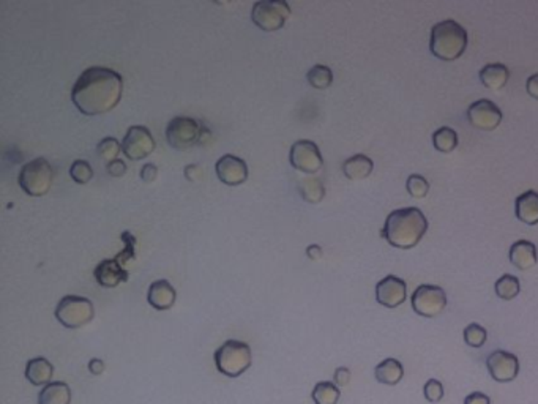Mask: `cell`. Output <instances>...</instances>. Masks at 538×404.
Returning a JSON list of instances; mask_svg holds the SVG:
<instances>
[{
  "mask_svg": "<svg viewBox=\"0 0 538 404\" xmlns=\"http://www.w3.org/2000/svg\"><path fill=\"white\" fill-rule=\"evenodd\" d=\"M428 231V220L420 208L404 207L391 212L385 220L382 236L395 248L409 250L420 243Z\"/></svg>",
  "mask_w": 538,
  "mask_h": 404,
  "instance_id": "2",
  "label": "cell"
},
{
  "mask_svg": "<svg viewBox=\"0 0 538 404\" xmlns=\"http://www.w3.org/2000/svg\"><path fill=\"white\" fill-rule=\"evenodd\" d=\"M166 139L170 147L177 150L193 147L202 139L201 123L191 117H174L166 126Z\"/></svg>",
  "mask_w": 538,
  "mask_h": 404,
  "instance_id": "9",
  "label": "cell"
},
{
  "mask_svg": "<svg viewBox=\"0 0 538 404\" xmlns=\"http://www.w3.org/2000/svg\"><path fill=\"white\" fill-rule=\"evenodd\" d=\"M19 187L29 196L41 198L48 194L54 180V170L46 158H35V160L24 164L19 173Z\"/></svg>",
  "mask_w": 538,
  "mask_h": 404,
  "instance_id": "5",
  "label": "cell"
},
{
  "mask_svg": "<svg viewBox=\"0 0 538 404\" xmlns=\"http://www.w3.org/2000/svg\"><path fill=\"white\" fill-rule=\"evenodd\" d=\"M406 188H408V193L412 196V198L420 199V198H425V196L428 194L429 183L425 177L420 174H410L408 177Z\"/></svg>",
  "mask_w": 538,
  "mask_h": 404,
  "instance_id": "32",
  "label": "cell"
},
{
  "mask_svg": "<svg viewBox=\"0 0 538 404\" xmlns=\"http://www.w3.org/2000/svg\"><path fill=\"white\" fill-rule=\"evenodd\" d=\"M408 286L403 278L387 275L376 284V300L385 308H396L406 302Z\"/></svg>",
  "mask_w": 538,
  "mask_h": 404,
  "instance_id": "14",
  "label": "cell"
},
{
  "mask_svg": "<svg viewBox=\"0 0 538 404\" xmlns=\"http://www.w3.org/2000/svg\"><path fill=\"white\" fill-rule=\"evenodd\" d=\"M464 404H491V398L482 391H473L466 396Z\"/></svg>",
  "mask_w": 538,
  "mask_h": 404,
  "instance_id": "37",
  "label": "cell"
},
{
  "mask_svg": "<svg viewBox=\"0 0 538 404\" xmlns=\"http://www.w3.org/2000/svg\"><path fill=\"white\" fill-rule=\"evenodd\" d=\"M339 396H341V391L338 385L328 381L318 382L311 391V398L314 404H338Z\"/></svg>",
  "mask_w": 538,
  "mask_h": 404,
  "instance_id": "25",
  "label": "cell"
},
{
  "mask_svg": "<svg viewBox=\"0 0 538 404\" xmlns=\"http://www.w3.org/2000/svg\"><path fill=\"white\" fill-rule=\"evenodd\" d=\"M372 169H375V163L363 154L347 158L343 163V173L349 180H363L371 175Z\"/></svg>",
  "mask_w": 538,
  "mask_h": 404,
  "instance_id": "22",
  "label": "cell"
},
{
  "mask_svg": "<svg viewBox=\"0 0 538 404\" xmlns=\"http://www.w3.org/2000/svg\"><path fill=\"white\" fill-rule=\"evenodd\" d=\"M292 10L284 0H259L253 5L251 21L264 32H275L284 27Z\"/></svg>",
  "mask_w": 538,
  "mask_h": 404,
  "instance_id": "7",
  "label": "cell"
},
{
  "mask_svg": "<svg viewBox=\"0 0 538 404\" xmlns=\"http://www.w3.org/2000/svg\"><path fill=\"white\" fill-rule=\"evenodd\" d=\"M376 381L385 385H396L404 376L403 363L396 358H385L376 366L375 370Z\"/></svg>",
  "mask_w": 538,
  "mask_h": 404,
  "instance_id": "24",
  "label": "cell"
},
{
  "mask_svg": "<svg viewBox=\"0 0 538 404\" xmlns=\"http://www.w3.org/2000/svg\"><path fill=\"white\" fill-rule=\"evenodd\" d=\"M444 385L438 379H428L425 387H423V395L429 403H439L444 398Z\"/></svg>",
  "mask_w": 538,
  "mask_h": 404,
  "instance_id": "34",
  "label": "cell"
},
{
  "mask_svg": "<svg viewBox=\"0 0 538 404\" xmlns=\"http://www.w3.org/2000/svg\"><path fill=\"white\" fill-rule=\"evenodd\" d=\"M289 161L292 168L305 174H316L324 164L318 144L307 139H300L292 144L289 152Z\"/></svg>",
  "mask_w": 538,
  "mask_h": 404,
  "instance_id": "11",
  "label": "cell"
},
{
  "mask_svg": "<svg viewBox=\"0 0 538 404\" xmlns=\"http://www.w3.org/2000/svg\"><path fill=\"white\" fill-rule=\"evenodd\" d=\"M510 262L520 270H529L538 262L537 246L529 240H518L510 246L509 251Z\"/></svg>",
  "mask_w": 538,
  "mask_h": 404,
  "instance_id": "18",
  "label": "cell"
},
{
  "mask_svg": "<svg viewBox=\"0 0 538 404\" xmlns=\"http://www.w3.org/2000/svg\"><path fill=\"white\" fill-rule=\"evenodd\" d=\"M218 179L227 187L242 185L248 179V166L236 155H223L215 164Z\"/></svg>",
  "mask_w": 538,
  "mask_h": 404,
  "instance_id": "15",
  "label": "cell"
},
{
  "mask_svg": "<svg viewBox=\"0 0 538 404\" xmlns=\"http://www.w3.org/2000/svg\"><path fill=\"white\" fill-rule=\"evenodd\" d=\"M351 381V371L349 368H346V366H339V368H337V371H335L333 375V382L338 385V387H346L347 384H349Z\"/></svg>",
  "mask_w": 538,
  "mask_h": 404,
  "instance_id": "35",
  "label": "cell"
},
{
  "mask_svg": "<svg viewBox=\"0 0 538 404\" xmlns=\"http://www.w3.org/2000/svg\"><path fill=\"white\" fill-rule=\"evenodd\" d=\"M433 144L438 152L450 154L458 147V133L450 126H441L433 133Z\"/></svg>",
  "mask_w": 538,
  "mask_h": 404,
  "instance_id": "26",
  "label": "cell"
},
{
  "mask_svg": "<svg viewBox=\"0 0 538 404\" xmlns=\"http://www.w3.org/2000/svg\"><path fill=\"white\" fill-rule=\"evenodd\" d=\"M215 366L227 377H238L248 371L253 362L251 347L238 339H227L213 354Z\"/></svg>",
  "mask_w": 538,
  "mask_h": 404,
  "instance_id": "4",
  "label": "cell"
},
{
  "mask_svg": "<svg viewBox=\"0 0 538 404\" xmlns=\"http://www.w3.org/2000/svg\"><path fill=\"white\" fill-rule=\"evenodd\" d=\"M54 376V366L49 360L43 358V357H36L32 358L25 365V379L32 384V385H48L53 381Z\"/></svg>",
  "mask_w": 538,
  "mask_h": 404,
  "instance_id": "20",
  "label": "cell"
},
{
  "mask_svg": "<svg viewBox=\"0 0 538 404\" xmlns=\"http://www.w3.org/2000/svg\"><path fill=\"white\" fill-rule=\"evenodd\" d=\"M93 276L100 286L116 288L120 283L128 281V271L123 269V264L117 257L105 259L93 270Z\"/></svg>",
  "mask_w": 538,
  "mask_h": 404,
  "instance_id": "16",
  "label": "cell"
},
{
  "mask_svg": "<svg viewBox=\"0 0 538 404\" xmlns=\"http://www.w3.org/2000/svg\"><path fill=\"white\" fill-rule=\"evenodd\" d=\"M445 290L436 284H422L412 294L414 311L423 318H436L447 308Z\"/></svg>",
  "mask_w": 538,
  "mask_h": 404,
  "instance_id": "8",
  "label": "cell"
},
{
  "mask_svg": "<svg viewBox=\"0 0 538 404\" xmlns=\"http://www.w3.org/2000/svg\"><path fill=\"white\" fill-rule=\"evenodd\" d=\"M72 403V390L65 382L54 381L41 389L38 395V404H69Z\"/></svg>",
  "mask_w": 538,
  "mask_h": 404,
  "instance_id": "23",
  "label": "cell"
},
{
  "mask_svg": "<svg viewBox=\"0 0 538 404\" xmlns=\"http://www.w3.org/2000/svg\"><path fill=\"white\" fill-rule=\"evenodd\" d=\"M463 337L467 346L482 347L486 343V339H488V332H486L485 327L477 324V322H472V324L464 328Z\"/></svg>",
  "mask_w": 538,
  "mask_h": 404,
  "instance_id": "31",
  "label": "cell"
},
{
  "mask_svg": "<svg viewBox=\"0 0 538 404\" xmlns=\"http://www.w3.org/2000/svg\"><path fill=\"white\" fill-rule=\"evenodd\" d=\"M516 218L529 226L538 223V193L535 189H527L515 201Z\"/></svg>",
  "mask_w": 538,
  "mask_h": 404,
  "instance_id": "19",
  "label": "cell"
},
{
  "mask_svg": "<svg viewBox=\"0 0 538 404\" xmlns=\"http://www.w3.org/2000/svg\"><path fill=\"white\" fill-rule=\"evenodd\" d=\"M147 300L158 311H168L175 305L177 290L168 280H158L149 286Z\"/></svg>",
  "mask_w": 538,
  "mask_h": 404,
  "instance_id": "17",
  "label": "cell"
},
{
  "mask_svg": "<svg viewBox=\"0 0 538 404\" xmlns=\"http://www.w3.org/2000/svg\"><path fill=\"white\" fill-rule=\"evenodd\" d=\"M467 46V32L459 22L445 19L433 25L429 49L441 60H457L464 54Z\"/></svg>",
  "mask_w": 538,
  "mask_h": 404,
  "instance_id": "3",
  "label": "cell"
},
{
  "mask_svg": "<svg viewBox=\"0 0 538 404\" xmlns=\"http://www.w3.org/2000/svg\"><path fill=\"white\" fill-rule=\"evenodd\" d=\"M126 169H128V168H126L125 161H123V160H119V158H117V160L111 161V163L106 166L107 174L112 175V177H122V175L126 173Z\"/></svg>",
  "mask_w": 538,
  "mask_h": 404,
  "instance_id": "36",
  "label": "cell"
},
{
  "mask_svg": "<svg viewBox=\"0 0 538 404\" xmlns=\"http://www.w3.org/2000/svg\"><path fill=\"white\" fill-rule=\"evenodd\" d=\"M123 79L111 68L92 67L82 73L72 88V101L84 116H101L119 105Z\"/></svg>",
  "mask_w": 538,
  "mask_h": 404,
  "instance_id": "1",
  "label": "cell"
},
{
  "mask_svg": "<svg viewBox=\"0 0 538 404\" xmlns=\"http://www.w3.org/2000/svg\"><path fill=\"white\" fill-rule=\"evenodd\" d=\"M299 191L302 194V198L305 199L309 204H318L325 196V188L322 185V182L319 179H305L300 182L299 185Z\"/></svg>",
  "mask_w": 538,
  "mask_h": 404,
  "instance_id": "28",
  "label": "cell"
},
{
  "mask_svg": "<svg viewBox=\"0 0 538 404\" xmlns=\"http://www.w3.org/2000/svg\"><path fill=\"white\" fill-rule=\"evenodd\" d=\"M478 76L485 87L491 88V90H501L510 79V69L504 63H486L480 69Z\"/></svg>",
  "mask_w": 538,
  "mask_h": 404,
  "instance_id": "21",
  "label": "cell"
},
{
  "mask_svg": "<svg viewBox=\"0 0 538 404\" xmlns=\"http://www.w3.org/2000/svg\"><path fill=\"white\" fill-rule=\"evenodd\" d=\"M467 119L472 126L483 131L496 130L502 122V111L495 101L491 100H477L467 109Z\"/></svg>",
  "mask_w": 538,
  "mask_h": 404,
  "instance_id": "13",
  "label": "cell"
},
{
  "mask_svg": "<svg viewBox=\"0 0 538 404\" xmlns=\"http://www.w3.org/2000/svg\"><path fill=\"white\" fill-rule=\"evenodd\" d=\"M156 142L150 130L144 125H133L122 141V154L128 160L137 161L147 158L155 150Z\"/></svg>",
  "mask_w": 538,
  "mask_h": 404,
  "instance_id": "10",
  "label": "cell"
},
{
  "mask_svg": "<svg viewBox=\"0 0 538 404\" xmlns=\"http://www.w3.org/2000/svg\"><path fill=\"white\" fill-rule=\"evenodd\" d=\"M486 368L496 382H511L520 375V360L509 351H492L486 358Z\"/></svg>",
  "mask_w": 538,
  "mask_h": 404,
  "instance_id": "12",
  "label": "cell"
},
{
  "mask_svg": "<svg viewBox=\"0 0 538 404\" xmlns=\"http://www.w3.org/2000/svg\"><path fill=\"white\" fill-rule=\"evenodd\" d=\"M69 175H72V179L76 183H81V185H84V183H88L92 180L93 169L86 160H76L72 164V168H69Z\"/></svg>",
  "mask_w": 538,
  "mask_h": 404,
  "instance_id": "33",
  "label": "cell"
},
{
  "mask_svg": "<svg viewBox=\"0 0 538 404\" xmlns=\"http://www.w3.org/2000/svg\"><path fill=\"white\" fill-rule=\"evenodd\" d=\"M88 371H90L93 376H100L101 372L105 371V362L100 358H92L90 362H88Z\"/></svg>",
  "mask_w": 538,
  "mask_h": 404,
  "instance_id": "40",
  "label": "cell"
},
{
  "mask_svg": "<svg viewBox=\"0 0 538 404\" xmlns=\"http://www.w3.org/2000/svg\"><path fill=\"white\" fill-rule=\"evenodd\" d=\"M54 314L63 327L76 330V328L87 325L93 319L95 308L92 300L86 299V297L65 295L57 303Z\"/></svg>",
  "mask_w": 538,
  "mask_h": 404,
  "instance_id": "6",
  "label": "cell"
},
{
  "mask_svg": "<svg viewBox=\"0 0 538 404\" xmlns=\"http://www.w3.org/2000/svg\"><path fill=\"white\" fill-rule=\"evenodd\" d=\"M97 152L101 160H105L107 164H109L111 161L117 160L119 154L122 152V144H120L116 137L107 136L105 139H101V142L97 145Z\"/></svg>",
  "mask_w": 538,
  "mask_h": 404,
  "instance_id": "30",
  "label": "cell"
},
{
  "mask_svg": "<svg viewBox=\"0 0 538 404\" xmlns=\"http://www.w3.org/2000/svg\"><path fill=\"white\" fill-rule=\"evenodd\" d=\"M307 255L309 259H313V261H316V259H321L322 257V248L319 245H311L307 248Z\"/></svg>",
  "mask_w": 538,
  "mask_h": 404,
  "instance_id": "41",
  "label": "cell"
},
{
  "mask_svg": "<svg viewBox=\"0 0 538 404\" xmlns=\"http://www.w3.org/2000/svg\"><path fill=\"white\" fill-rule=\"evenodd\" d=\"M526 88H527V93L530 95V97L538 100V73L529 76L527 81H526Z\"/></svg>",
  "mask_w": 538,
  "mask_h": 404,
  "instance_id": "39",
  "label": "cell"
},
{
  "mask_svg": "<svg viewBox=\"0 0 538 404\" xmlns=\"http://www.w3.org/2000/svg\"><path fill=\"white\" fill-rule=\"evenodd\" d=\"M156 175H158V168L155 166V164L152 163L144 164V168L141 169V179L144 182H154L156 179Z\"/></svg>",
  "mask_w": 538,
  "mask_h": 404,
  "instance_id": "38",
  "label": "cell"
},
{
  "mask_svg": "<svg viewBox=\"0 0 538 404\" xmlns=\"http://www.w3.org/2000/svg\"><path fill=\"white\" fill-rule=\"evenodd\" d=\"M495 290L496 295L502 300H511L520 294L521 290V283L518 280V276L511 275V274H505L502 275L495 284Z\"/></svg>",
  "mask_w": 538,
  "mask_h": 404,
  "instance_id": "27",
  "label": "cell"
},
{
  "mask_svg": "<svg viewBox=\"0 0 538 404\" xmlns=\"http://www.w3.org/2000/svg\"><path fill=\"white\" fill-rule=\"evenodd\" d=\"M307 79L311 87L319 88V90H324V88H328L332 86L333 72L325 65H314L307 73Z\"/></svg>",
  "mask_w": 538,
  "mask_h": 404,
  "instance_id": "29",
  "label": "cell"
}]
</instances>
